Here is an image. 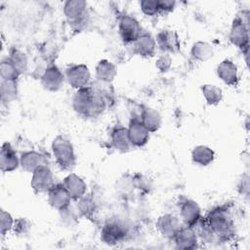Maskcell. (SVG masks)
I'll return each instance as SVG.
<instances>
[{
    "mask_svg": "<svg viewBox=\"0 0 250 250\" xmlns=\"http://www.w3.org/2000/svg\"><path fill=\"white\" fill-rule=\"evenodd\" d=\"M205 220L219 242H227L233 239L235 226L231 212L228 207L217 206L211 209Z\"/></svg>",
    "mask_w": 250,
    "mask_h": 250,
    "instance_id": "1",
    "label": "cell"
},
{
    "mask_svg": "<svg viewBox=\"0 0 250 250\" xmlns=\"http://www.w3.org/2000/svg\"><path fill=\"white\" fill-rule=\"evenodd\" d=\"M52 153L57 164L62 170H71L76 162L75 152L71 142L64 136L59 135L52 142Z\"/></svg>",
    "mask_w": 250,
    "mask_h": 250,
    "instance_id": "2",
    "label": "cell"
},
{
    "mask_svg": "<svg viewBox=\"0 0 250 250\" xmlns=\"http://www.w3.org/2000/svg\"><path fill=\"white\" fill-rule=\"evenodd\" d=\"M249 13L242 12L237 15L232 21L230 31H229V41L241 52L249 49Z\"/></svg>",
    "mask_w": 250,
    "mask_h": 250,
    "instance_id": "3",
    "label": "cell"
},
{
    "mask_svg": "<svg viewBox=\"0 0 250 250\" xmlns=\"http://www.w3.org/2000/svg\"><path fill=\"white\" fill-rule=\"evenodd\" d=\"M128 235L129 227L119 219H109L101 230V240L109 246L122 243Z\"/></svg>",
    "mask_w": 250,
    "mask_h": 250,
    "instance_id": "4",
    "label": "cell"
},
{
    "mask_svg": "<svg viewBox=\"0 0 250 250\" xmlns=\"http://www.w3.org/2000/svg\"><path fill=\"white\" fill-rule=\"evenodd\" d=\"M63 15L69 24L75 27H81L88 21L89 14L87 2L83 0H67L63 3Z\"/></svg>",
    "mask_w": 250,
    "mask_h": 250,
    "instance_id": "5",
    "label": "cell"
},
{
    "mask_svg": "<svg viewBox=\"0 0 250 250\" xmlns=\"http://www.w3.org/2000/svg\"><path fill=\"white\" fill-rule=\"evenodd\" d=\"M64 77L70 87L79 90L89 86L91 72L88 66L84 63L71 64L65 69Z\"/></svg>",
    "mask_w": 250,
    "mask_h": 250,
    "instance_id": "6",
    "label": "cell"
},
{
    "mask_svg": "<svg viewBox=\"0 0 250 250\" xmlns=\"http://www.w3.org/2000/svg\"><path fill=\"white\" fill-rule=\"evenodd\" d=\"M72 107L82 116H93L94 89L90 86L76 90L72 98Z\"/></svg>",
    "mask_w": 250,
    "mask_h": 250,
    "instance_id": "7",
    "label": "cell"
},
{
    "mask_svg": "<svg viewBox=\"0 0 250 250\" xmlns=\"http://www.w3.org/2000/svg\"><path fill=\"white\" fill-rule=\"evenodd\" d=\"M54 185V175L48 165H42L32 173L30 187L35 193L47 192Z\"/></svg>",
    "mask_w": 250,
    "mask_h": 250,
    "instance_id": "8",
    "label": "cell"
},
{
    "mask_svg": "<svg viewBox=\"0 0 250 250\" xmlns=\"http://www.w3.org/2000/svg\"><path fill=\"white\" fill-rule=\"evenodd\" d=\"M118 30L122 41L125 44H132L142 33L139 21L129 15H124L119 20Z\"/></svg>",
    "mask_w": 250,
    "mask_h": 250,
    "instance_id": "9",
    "label": "cell"
},
{
    "mask_svg": "<svg viewBox=\"0 0 250 250\" xmlns=\"http://www.w3.org/2000/svg\"><path fill=\"white\" fill-rule=\"evenodd\" d=\"M180 219L185 226L194 228L202 219L201 209L196 201L192 199H185L179 205Z\"/></svg>",
    "mask_w": 250,
    "mask_h": 250,
    "instance_id": "10",
    "label": "cell"
},
{
    "mask_svg": "<svg viewBox=\"0 0 250 250\" xmlns=\"http://www.w3.org/2000/svg\"><path fill=\"white\" fill-rule=\"evenodd\" d=\"M127 132L132 146L142 147L146 146L149 140L150 132L146 128L141 119L138 117H134L130 120Z\"/></svg>",
    "mask_w": 250,
    "mask_h": 250,
    "instance_id": "11",
    "label": "cell"
},
{
    "mask_svg": "<svg viewBox=\"0 0 250 250\" xmlns=\"http://www.w3.org/2000/svg\"><path fill=\"white\" fill-rule=\"evenodd\" d=\"M47 200L52 208L62 211L70 206L71 197L62 183L55 184L47 191Z\"/></svg>",
    "mask_w": 250,
    "mask_h": 250,
    "instance_id": "12",
    "label": "cell"
},
{
    "mask_svg": "<svg viewBox=\"0 0 250 250\" xmlns=\"http://www.w3.org/2000/svg\"><path fill=\"white\" fill-rule=\"evenodd\" d=\"M183 226V223L181 219L171 213L163 214L160 217H158L156 223H155V228L157 231L164 237L168 239H173L177 231L181 229Z\"/></svg>",
    "mask_w": 250,
    "mask_h": 250,
    "instance_id": "13",
    "label": "cell"
},
{
    "mask_svg": "<svg viewBox=\"0 0 250 250\" xmlns=\"http://www.w3.org/2000/svg\"><path fill=\"white\" fill-rule=\"evenodd\" d=\"M172 240L174 241L177 249L184 250L195 249L198 247L199 243V239L194 228L185 225L181 227Z\"/></svg>",
    "mask_w": 250,
    "mask_h": 250,
    "instance_id": "14",
    "label": "cell"
},
{
    "mask_svg": "<svg viewBox=\"0 0 250 250\" xmlns=\"http://www.w3.org/2000/svg\"><path fill=\"white\" fill-rule=\"evenodd\" d=\"M64 79V74L58 66L50 65L44 70L41 76V85L47 91L57 92L62 87Z\"/></svg>",
    "mask_w": 250,
    "mask_h": 250,
    "instance_id": "15",
    "label": "cell"
},
{
    "mask_svg": "<svg viewBox=\"0 0 250 250\" xmlns=\"http://www.w3.org/2000/svg\"><path fill=\"white\" fill-rule=\"evenodd\" d=\"M156 46L165 54L176 53L180 49V39L178 34L172 29H162L155 37Z\"/></svg>",
    "mask_w": 250,
    "mask_h": 250,
    "instance_id": "16",
    "label": "cell"
},
{
    "mask_svg": "<svg viewBox=\"0 0 250 250\" xmlns=\"http://www.w3.org/2000/svg\"><path fill=\"white\" fill-rule=\"evenodd\" d=\"M133 51L135 54L148 58L152 57L156 51V41L155 38L148 32L142 31L139 37L132 43Z\"/></svg>",
    "mask_w": 250,
    "mask_h": 250,
    "instance_id": "17",
    "label": "cell"
},
{
    "mask_svg": "<svg viewBox=\"0 0 250 250\" xmlns=\"http://www.w3.org/2000/svg\"><path fill=\"white\" fill-rule=\"evenodd\" d=\"M217 75L228 86L234 87L238 84V81H239L238 67L230 60L226 59L218 64Z\"/></svg>",
    "mask_w": 250,
    "mask_h": 250,
    "instance_id": "18",
    "label": "cell"
},
{
    "mask_svg": "<svg viewBox=\"0 0 250 250\" xmlns=\"http://www.w3.org/2000/svg\"><path fill=\"white\" fill-rule=\"evenodd\" d=\"M20 166V157L17 151L8 142L1 146L0 150V169L3 173L13 172Z\"/></svg>",
    "mask_w": 250,
    "mask_h": 250,
    "instance_id": "19",
    "label": "cell"
},
{
    "mask_svg": "<svg viewBox=\"0 0 250 250\" xmlns=\"http://www.w3.org/2000/svg\"><path fill=\"white\" fill-rule=\"evenodd\" d=\"M62 185L68 191L71 199L78 200L83 195L86 194L87 191V184L85 181L78 175L74 173L68 174L66 177H64L62 181Z\"/></svg>",
    "mask_w": 250,
    "mask_h": 250,
    "instance_id": "20",
    "label": "cell"
},
{
    "mask_svg": "<svg viewBox=\"0 0 250 250\" xmlns=\"http://www.w3.org/2000/svg\"><path fill=\"white\" fill-rule=\"evenodd\" d=\"M47 165L45 155L35 150H28L21 153L20 157V166L26 172L33 173L38 167Z\"/></svg>",
    "mask_w": 250,
    "mask_h": 250,
    "instance_id": "21",
    "label": "cell"
},
{
    "mask_svg": "<svg viewBox=\"0 0 250 250\" xmlns=\"http://www.w3.org/2000/svg\"><path fill=\"white\" fill-rule=\"evenodd\" d=\"M110 142L113 148L119 152H127L132 147L128 138L127 128L120 125L114 127L111 131Z\"/></svg>",
    "mask_w": 250,
    "mask_h": 250,
    "instance_id": "22",
    "label": "cell"
},
{
    "mask_svg": "<svg viewBox=\"0 0 250 250\" xmlns=\"http://www.w3.org/2000/svg\"><path fill=\"white\" fill-rule=\"evenodd\" d=\"M215 159V151L204 145H199L193 147L191 150V160L198 166H208Z\"/></svg>",
    "mask_w": 250,
    "mask_h": 250,
    "instance_id": "23",
    "label": "cell"
},
{
    "mask_svg": "<svg viewBox=\"0 0 250 250\" xmlns=\"http://www.w3.org/2000/svg\"><path fill=\"white\" fill-rule=\"evenodd\" d=\"M117 74L116 66L108 60H101L96 65V77L100 82L110 83Z\"/></svg>",
    "mask_w": 250,
    "mask_h": 250,
    "instance_id": "24",
    "label": "cell"
},
{
    "mask_svg": "<svg viewBox=\"0 0 250 250\" xmlns=\"http://www.w3.org/2000/svg\"><path fill=\"white\" fill-rule=\"evenodd\" d=\"M140 119L150 133L157 131L160 128L162 122L160 113L156 109L148 106H146L142 110Z\"/></svg>",
    "mask_w": 250,
    "mask_h": 250,
    "instance_id": "25",
    "label": "cell"
},
{
    "mask_svg": "<svg viewBox=\"0 0 250 250\" xmlns=\"http://www.w3.org/2000/svg\"><path fill=\"white\" fill-rule=\"evenodd\" d=\"M190 54L194 60L204 62L209 61L213 57L214 50L208 42L196 41L191 46Z\"/></svg>",
    "mask_w": 250,
    "mask_h": 250,
    "instance_id": "26",
    "label": "cell"
},
{
    "mask_svg": "<svg viewBox=\"0 0 250 250\" xmlns=\"http://www.w3.org/2000/svg\"><path fill=\"white\" fill-rule=\"evenodd\" d=\"M203 98L205 99L207 104L217 105L219 104L224 97L223 90L214 84H204L200 88Z\"/></svg>",
    "mask_w": 250,
    "mask_h": 250,
    "instance_id": "27",
    "label": "cell"
},
{
    "mask_svg": "<svg viewBox=\"0 0 250 250\" xmlns=\"http://www.w3.org/2000/svg\"><path fill=\"white\" fill-rule=\"evenodd\" d=\"M0 96H1V101L5 104L13 102L18 96V83H17V81L1 80Z\"/></svg>",
    "mask_w": 250,
    "mask_h": 250,
    "instance_id": "28",
    "label": "cell"
},
{
    "mask_svg": "<svg viewBox=\"0 0 250 250\" xmlns=\"http://www.w3.org/2000/svg\"><path fill=\"white\" fill-rule=\"evenodd\" d=\"M77 211L85 218H92L96 211V204L91 195L85 194L77 200Z\"/></svg>",
    "mask_w": 250,
    "mask_h": 250,
    "instance_id": "29",
    "label": "cell"
},
{
    "mask_svg": "<svg viewBox=\"0 0 250 250\" xmlns=\"http://www.w3.org/2000/svg\"><path fill=\"white\" fill-rule=\"evenodd\" d=\"M8 59L12 62V63L15 65V67L18 69V71L21 74L26 70L27 64H28V60H27L26 55L22 51L16 49V48L11 49Z\"/></svg>",
    "mask_w": 250,
    "mask_h": 250,
    "instance_id": "30",
    "label": "cell"
},
{
    "mask_svg": "<svg viewBox=\"0 0 250 250\" xmlns=\"http://www.w3.org/2000/svg\"><path fill=\"white\" fill-rule=\"evenodd\" d=\"M21 73L12 63V62L6 58L2 60L0 63V76L1 80H8V81H17Z\"/></svg>",
    "mask_w": 250,
    "mask_h": 250,
    "instance_id": "31",
    "label": "cell"
},
{
    "mask_svg": "<svg viewBox=\"0 0 250 250\" xmlns=\"http://www.w3.org/2000/svg\"><path fill=\"white\" fill-rule=\"evenodd\" d=\"M14 225H15V220L12 217V215L9 212L1 209V212H0V233H1V236L4 237L9 231L13 230Z\"/></svg>",
    "mask_w": 250,
    "mask_h": 250,
    "instance_id": "32",
    "label": "cell"
},
{
    "mask_svg": "<svg viewBox=\"0 0 250 250\" xmlns=\"http://www.w3.org/2000/svg\"><path fill=\"white\" fill-rule=\"evenodd\" d=\"M139 4L142 13L147 17H155L160 14L158 0H142Z\"/></svg>",
    "mask_w": 250,
    "mask_h": 250,
    "instance_id": "33",
    "label": "cell"
},
{
    "mask_svg": "<svg viewBox=\"0 0 250 250\" xmlns=\"http://www.w3.org/2000/svg\"><path fill=\"white\" fill-rule=\"evenodd\" d=\"M31 229V222L27 218H19L15 220L13 230L19 236H24L28 234Z\"/></svg>",
    "mask_w": 250,
    "mask_h": 250,
    "instance_id": "34",
    "label": "cell"
},
{
    "mask_svg": "<svg viewBox=\"0 0 250 250\" xmlns=\"http://www.w3.org/2000/svg\"><path fill=\"white\" fill-rule=\"evenodd\" d=\"M171 64H172V60L168 54H163L155 62V66L160 72L168 71L171 67Z\"/></svg>",
    "mask_w": 250,
    "mask_h": 250,
    "instance_id": "35",
    "label": "cell"
},
{
    "mask_svg": "<svg viewBox=\"0 0 250 250\" xmlns=\"http://www.w3.org/2000/svg\"><path fill=\"white\" fill-rule=\"evenodd\" d=\"M160 14L170 13L176 7V1L174 0H158Z\"/></svg>",
    "mask_w": 250,
    "mask_h": 250,
    "instance_id": "36",
    "label": "cell"
},
{
    "mask_svg": "<svg viewBox=\"0 0 250 250\" xmlns=\"http://www.w3.org/2000/svg\"><path fill=\"white\" fill-rule=\"evenodd\" d=\"M238 188L240 189V192L248 193V191H249V177L247 175L242 176V179L240 180V183L238 185Z\"/></svg>",
    "mask_w": 250,
    "mask_h": 250,
    "instance_id": "37",
    "label": "cell"
}]
</instances>
